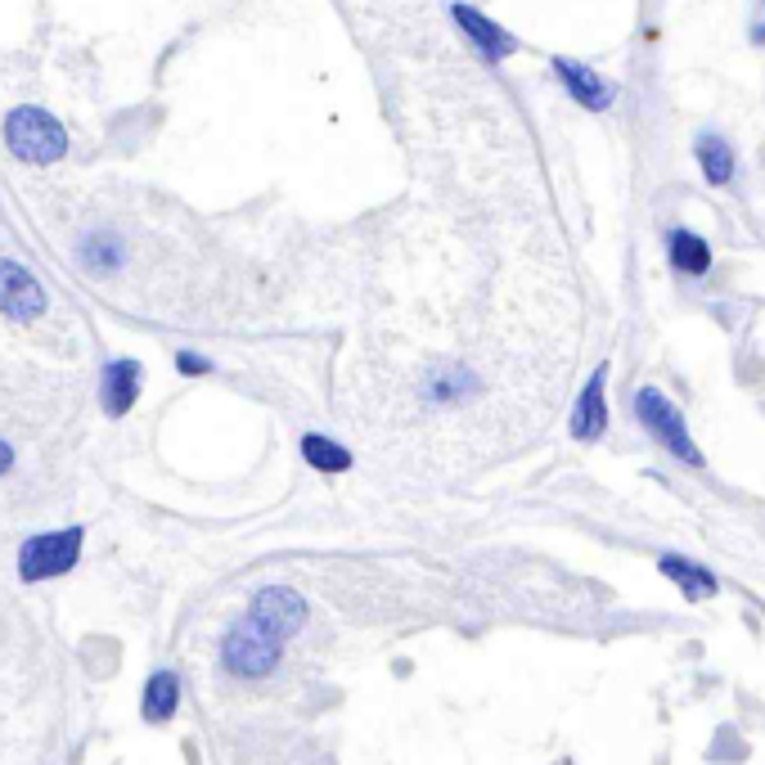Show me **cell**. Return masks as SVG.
<instances>
[{
    "mask_svg": "<svg viewBox=\"0 0 765 765\" xmlns=\"http://www.w3.org/2000/svg\"><path fill=\"white\" fill-rule=\"evenodd\" d=\"M752 41H761L765 46V0L756 6V23H752Z\"/></svg>",
    "mask_w": 765,
    "mask_h": 765,
    "instance_id": "obj_17",
    "label": "cell"
},
{
    "mask_svg": "<svg viewBox=\"0 0 765 765\" xmlns=\"http://www.w3.org/2000/svg\"><path fill=\"white\" fill-rule=\"evenodd\" d=\"M302 455L320 473H347L352 469V451H343L339 442H330V437H320V432H306L302 437Z\"/></svg>",
    "mask_w": 765,
    "mask_h": 765,
    "instance_id": "obj_12",
    "label": "cell"
},
{
    "mask_svg": "<svg viewBox=\"0 0 765 765\" xmlns=\"http://www.w3.org/2000/svg\"><path fill=\"white\" fill-rule=\"evenodd\" d=\"M136 396H140V365L136 361H114L104 370V410L127 414Z\"/></svg>",
    "mask_w": 765,
    "mask_h": 765,
    "instance_id": "obj_8",
    "label": "cell"
},
{
    "mask_svg": "<svg viewBox=\"0 0 765 765\" xmlns=\"http://www.w3.org/2000/svg\"><path fill=\"white\" fill-rule=\"evenodd\" d=\"M248 621L253 626H262L271 639H288V635H297L302 630V621H306V604H302V595L297 590H288V586H266L257 599H253V612H248Z\"/></svg>",
    "mask_w": 765,
    "mask_h": 765,
    "instance_id": "obj_5",
    "label": "cell"
},
{
    "mask_svg": "<svg viewBox=\"0 0 765 765\" xmlns=\"http://www.w3.org/2000/svg\"><path fill=\"white\" fill-rule=\"evenodd\" d=\"M698 163H703L712 185H729L734 180V149L720 136H703L698 140Z\"/></svg>",
    "mask_w": 765,
    "mask_h": 765,
    "instance_id": "obj_15",
    "label": "cell"
},
{
    "mask_svg": "<svg viewBox=\"0 0 765 765\" xmlns=\"http://www.w3.org/2000/svg\"><path fill=\"white\" fill-rule=\"evenodd\" d=\"M176 703H180V680L171 671H158L145 685V720H171Z\"/></svg>",
    "mask_w": 765,
    "mask_h": 765,
    "instance_id": "obj_14",
    "label": "cell"
},
{
    "mask_svg": "<svg viewBox=\"0 0 765 765\" xmlns=\"http://www.w3.org/2000/svg\"><path fill=\"white\" fill-rule=\"evenodd\" d=\"M663 577H671L689 599H712V595L720 590V581H716L707 568L685 563V559H676V555H667V559H663Z\"/></svg>",
    "mask_w": 765,
    "mask_h": 765,
    "instance_id": "obj_11",
    "label": "cell"
},
{
    "mask_svg": "<svg viewBox=\"0 0 765 765\" xmlns=\"http://www.w3.org/2000/svg\"><path fill=\"white\" fill-rule=\"evenodd\" d=\"M176 365H180V374H207V370H212V365H207L203 356H194V352H180Z\"/></svg>",
    "mask_w": 765,
    "mask_h": 765,
    "instance_id": "obj_16",
    "label": "cell"
},
{
    "mask_svg": "<svg viewBox=\"0 0 765 765\" xmlns=\"http://www.w3.org/2000/svg\"><path fill=\"white\" fill-rule=\"evenodd\" d=\"M226 667L235 671V676H244V680H257V676H266L275 663H279V639H271L262 626H253L248 617L226 635Z\"/></svg>",
    "mask_w": 765,
    "mask_h": 765,
    "instance_id": "obj_4",
    "label": "cell"
},
{
    "mask_svg": "<svg viewBox=\"0 0 765 765\" xmlns=\"http://www.w3.org/2000/svg\"><path fill=\"white\" fill-rule=\"evenodd\" d=\"M604 388H608V365H599L590 374V383L581 388V401L572 410V437L577 442H599L608 428V405H604Z\"/></svg>",
    "mask_w": 765,
    "mask_h": 765,
    "instance_id": "obj_7",
    "label": "cell"
},
{
    "mask_svg": "<svg viewBox=\"0 0 765 765\" xmlns=\"http://www.w3.org/2000/svg\"><path fill=\"white\" fill-rule=\"evenodd\" d=\"M6 145H10L14 158L46 167V163L63 158L68 136H63V127L50 114H41V108H14L10 122H6Z\"/></svg>",
    "mask_w": 765,
    "mask_h": 765,
    "instance_id": "obj_1",
    "label": "cell"
},
{
    "mask_svg": "<svg viewBox=\"0 0 765 765\" xmlns=\"http://www.w3.org/2000/svg\"><path fill=\"white\" fill-rule=\"evenodd\" d=\"M455 19H460V28L478 41V50L496 63V59H504V55H513V37L509 32H500L491 19H482L478 10H469V6H455Z\"/></svg>",
    "mask_w": 765,
    "mask_h": 765,
    "instance_id": "obj_9",
    "label": "cell"
},
{
    "mask_svg": "<svg viewBox=\"0 0 765 765\" xmlns=\"http://www.w3.org/2000/svg\"><path fill=\"white\" fill-rule=\"evenodd\" d=\"M635 414H639V423L658 437V442L676 455V460H685L689 469H703V451L694 447V437H689V428H685V414L658 392V388H644L639 396H635Z\"/></svg>",
    "mask_w": 765,
    "mask_h": 765,
    "instance_id": "obj_2",
    "label": "cell"
},
{
    "mask_svg": "<svg viewBox=\"0 0 765 765\" xmlns=\"http://www.w3.org/2000/svg\"><path fill=\"white\" fill-rule=\"evenodd\" d=\"M10 464H14V451H10V447H6V442H0V473H6V469H10Z\"/></svg>",
    "mask_w": 765,
    "mask_h": 765,
    "instance_id": "obj_18",
    "label": "cell"
},
{
    "mask_svg": "<svg viewBox=\"0 0 765 765\" xmlns=\"http://www.w3.org/2000/svg\"><path fill=\"white\" fill-rule=\"evenodd\" d=\"M555 72L568 81V90H572L586 108H608V104H612V90H608V81H604L599 72H590V68H581V63H572V59H555Z\"/></svg>",
    "mask_w": 765,
    "mask_h": 765,
    "instance_id": "obj_10",
    "label": "cell"
},
{
    "mask_svg": "<svg viewBox=\"0 0 765 765\" xmlns=\"http://www.w3.org/2000/svg\"><path fill=\"white\" fill-rule=\"evenodd\" d=\"M0 311H6L10 320H37L46 311L41 284L19 262H0Z\"/></svg>",
    "mask_w": 765,
    "mask_h": 765,
    "instance_id": "obj_6",
    "label": "cell"
},
{
    "mask_svg": "<svg viewBox=\"0 0 765 765\" xmlns=\"http://www.w3.org/2000/svg\"><path fill=\"white\" fill-rule=\"evenodd\" d=\"M77 550H81V531L68 527V531H50V536H37L23 545L19 555V577L23 581H46V577H59L77 563Z\"/></svg>",
    "mask_w": 765,
    "mask_h": 765,
    "instance_id": "obj_3",
    "label": "cell"
},
{
    "mask_svg": "<svg viewBox=\"0 0 765 765\" xmlns=\"http://www.w3.org/2000/svg\"><path fill=\"white\" fill-rule=\"evenodd\" d=\"M671 266H676L680 275H707V271H712V248H707L698 235L676 231V235H671Z\"/></svg>",
    "mask_w": 765,
    "mask_h": 765,
    "instance_id": "obj_13",
    "label": "cell"
}]
</instances>
